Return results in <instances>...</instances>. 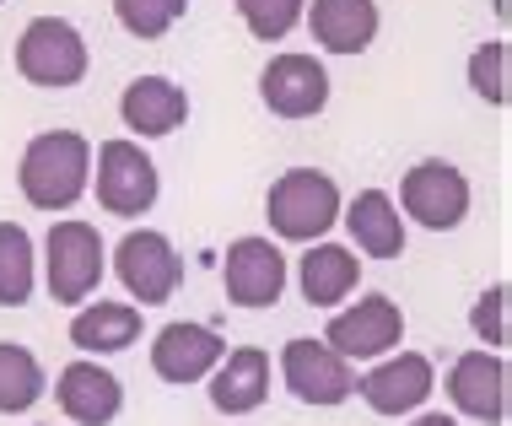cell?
Segmentation results:
<instances>
[{"instance_id":"6da1fadb","label":"cell","mask_w":512,"mask_h":426,"mask_svg":"<svg viewBox=\"0 0 512 426\" xmlns=\"http://www.w3.org/2000/svg\"><path fill=\"white\" fill-rule=\"evenodd\" d=\"M87 173H92L87 135L49 130V135H33V141H27L17 184H22V200L38 205V211H71V205L87 195Z\"/></svg>"},{"instance_id":"7a4b0ae2","label":"cell","mask_w":512,"mask_h":426,"mask_svg":"<svg viewBox=\"0 0 512 426\" xmlns=\"http://www.w3.org/2000/svg\"><path fill=\"white\" fill-rule=\"evenodd\" d=\"M265 216L281 238L292 243H318L329 227L340 222V189L329 173H313V168H292L270 184V200H265Z\"/></svg>"},{"instance_id":"3957f363","label":"cell","mask_w":512,"mask_h":426,"mask_svg":"<svg viewBox=\"0 0 512 426\" xmlns=\"http://www.w3.org/2000/svg\"><path fill=\"white\" fill-rule=\"evenodd\" d=\"M44 270H49V297L54 302H87L98 292L103 270H108V249L98 238L92 222H54L49 227V243H44Z\"/></svg>"},{"instance_id":"277c9868","label":"cell","mask_w":512,"mask_h":426,"mask_svg":"<svg viewBox=\"0 0 512 426\" xmlns=\"http://www.w3.org/2000/svg\"><path fill=\"white\" fill-rule=\"evenodd\" d=\"M17 71L33 87H76L87 76V38L65 17H33L17 38Z\"/></svg>"},{"instance_id":"5b68a950","label":"cell","mask_w":512,"mask_h":426,"mask_svg":"<svg viewBox=\"0 0 512 426\" xmlns=\"http://www.w3.org/2000/svg\"><path fill=\"white\" fill-rule=\"evenodd\" d=\"M114 270L124 281V292H130L141 308H151V302H168L178 286H184V259H178V249L162 232H124L119 249H114Z\"/></svg>"},{"instance_id":"8992f818","label":"cell","mask_w":512,"mask_h":426,"mask_svg":"<svg viewBox=\"0 0 512 426\" xmlns=\"http://www.w3.org/2000/svg\"><path fill=\"white\" fill-rule=\"evenodd\" d=\"M399 340H405V313H399L394 297L372 292L356 308H345L329 319L324 346H335L345 362H372V356H389Z\"/></svg>"},{"instance_id":"52a82bcc","label":"cell","mask_w":512,"mask_h":426,"mask_svg":"<svg viewBox=\"0 0 512 426\" xmlns=\"http://www.w3.org/2000/svg\"><path fill=\"white\" fill-rule=\"evenodd\" d=\"M281 378L302 405H345L356 394L351 362H345L335 346H324V340H286Z\"/></svg>"},{"instance_id":"ba28073f","label":"cell","mask_w":512,"mask_h":426,"mask_svg":"<svg viewBox=\"0 0 512 426\" xmlns=\"http://www.w3.org/2000/svg\"><path fill=\"white\" fill-rule=\"evenodd\" d=\"M98 205L108 216H141L157 205V162L135 141L98 146Z\"/></svg>"},{"instance_id":"9c48e42d","label":"cell","mask_w":512,"mask_h":426,"mask_svg":"<svg viewBox=\"0 0 512 426\" xmlns=\"http://www.w3.org/2000/svg\"><path fill=\"white\" fill-rule=\"evenodd\" d=\"M399 200H405V216H415L421 227L448 232V227H459L464 211H469V178L453 168V162L426 157V162H415V168L405 173Z\"/></svg>"},{"instance_id":"30bf717a","label":"cell","mask_w":512,"mask_h":426,"mask_svg":"<svg viewBox=\"0 0 512 426\" xmlns=\"http://www.w3.org/2000/svg\"><path fill=\"white\" fill-rule=\"evenodd\" d=\"M221 286L238 308H270L286 292V254L270 238H238L221 265Z\"/></svg>"},{"instance_id":"8fae6325","label":"cell","mask_w":512,"mask_h":426,"mask_svg":"<svg viewBox=\"0 0 512 426\" xmlns=\"http://www.w3.org/2000/svg\"><path fill=\"white\" fill-rule=\"evenodd\" d=\"M259 98L281 119H313L329 103V71L313 54H275L259 76Z\"/></svg>"},{"instance_id":"7c38bea8","label":"cell","mask_w":512,"mask_h":426,"mask_svg":"<svg viewBox=\"0 0 512 426\" xmlns=\"http://www.w3.org/2000/svg\"><path fill=\"white\" fill-rule=\"evenodd\" d=\"M227 356V340L211 324H162L151 340V373L162 383H200Z\"/></svg>"},{"instance_id":"4fadbf2b","label":"cell","mask_w":512,"mask_h":426,"mask_svg":"<svg viewBox=\"0 0 512 426\" xmlns=\"http://www.w3.org/2000/svg\"><path fill=\"white\" fill-rule=\"evenodd\" d=\"M448 400L464 416L502 426L507 421V362L496 351H464L448 367Z\"/></svg>"},{"instance_id":"5bb4252c","label":"cell","mask_w":512,"mask_h":426,"mask_svg":"<svg viewBox=\"0 0 512 426\" xmlns=\"http://www.w3.org/2000/svg\"><path fill=\"white\" fill-rule=\"evenodd\" d=\"M432 362L421 351H399L389 362H378L372 373L356 383V394L378 410V416H405V410H421L432 400Z\"/></svg>"},{"instance_id":"9a60e30c","label":"cell","mask_w":512,"mask_h":426,"mask_svg":"<svg viewBox=\"0 0 512 426\" xmlns=\"http://www.w3.org/2000/svg\"><path fill=\"white\" fill-rule=\"evenodd\" d=\"M54 400H60V410L76 426H108L119 416V405H124V389H119V378L108 373V367L71 362L60 373V383H54Z\"/></svg>"},{"instance_id":"2e32d148","label":"cell","mask_w":512,"mask_h":426,"mask_svg":"<svg viewBox=\"0 0 512 426\" xmlns=\"http://www.w3.org/2000/svg\"><path fill=\"white\" fill-rule=\"evenodd\" d=\"M211 373H216L211 378V405L221 410V416H248V410L265 405V394H270V356L259 346L227 351Z\"/></svg>"},{"instance_id":"e0dca14e","label":"cell","mask_w":512,"mask_h":426,"mask_svg":"<svg viewBox=\"0 0 512 426\" xmlns=\"http://www.w3.org/2000/svg\"><path fill=\"white\" fill-rule=\"evenodd\" d=\"M119 114L135 135H173L189 119V98L168 76H135L119 98Z\"/></svg>"},{"instance_id":"ac0fdd59","label":"cell","mask_w":512,"mask_h":426,"mask_svg":"<svg viewBox=\"0 0 512 426\" xmlns=\"http://www.w3.org/2000/svg\"><path fill=\"white\" fill-rule=\"evenodd\" d=\"M340 222L351 227L356 249L372 254V259H399L405 254V216H399V205L383 195V189H362Z\"/></svg>"},{"instance_id":"d6986e66","label":"cell","mask_w":512,"mask_h":426,"mask_svg":"<svg viewBox=\"0 0 512 426\" xmlns=\"http://www.w3.org/2000/svg\"><path fill=\"white\" fill-rule=\"evenodd\" d=\"M308 22H313V44H324L329 54H362L378 38V6L372 0H313Z\"/></svg>"},{"instance_id":"ffe728a7","label":"cell","mask_w":512,"mask_h":426,"mask_svg":"<svg viewBox=\"0 0 512 426\" xmlns=\"http://www.w3.org/2000/svg\"><path fill=\"white\" fill-rule=\"evenodd\" d=\"M302 297L313 302V308H335L356 292V281H362V259L351 249H340V243H313L308 254H302Z\"/></svg>"},{"instance_id":"44dd1931","label":"cell","mask_w":512,"mask_h":426,"mask_svg":"<svg viewBox=\"0 0 512 426\" xmlns=\"http://www.w3.org/2000/svg\"><path fill=\"white\" fill-rule=\"evenodd\" d=\"M141 340V308L135 302H92L71 319V346L87 356H108V351H130Z\"/></svg>"},{"instance_id":"7402d4cb","label":"cell","mask_w":512,"mask_h":426,"mask_svg":"<svg viewBox=\"0 0 512 426\" xmlns=\"http://www.w3.org/2000/svg\"><path fill=\"white\" fill-rule=\"evenodd\" d=\"M38 400H44V367H38V356L27 346L0 340V410H6V416H22V410H33Z\"/></svg>"},{"instance_id":"603a6c76","label":"cell","mask_w":512,"mask_h":426,"mask_svg":"<svg viewBox=\"0 0 512 426\" xmlns=\"http://www.w3.org/2000/svg\"><path fill=\"white\" fill-rule=\"evenodd\" d=\"M33 297V238L17 222H0V308H22Z\"/></svg>"},{"instance_id":"cb8c5ba5","label":"cell","mask_w":512,"mask_h":426,"mask_svg":"<svg viewBox=\"0 0 512 426\" xmlns=\"http://www.w3.org/2000/svg\"><path fill=\"white\" fill-rule=\"evenodd\" d=\"M189 11V0H114V17L135 38H162Z\"/></svg>"},{"instance_id":"d4e9b609","label":"cell","mask_w":512,"mask_h":426,"mask_svg":"<svg viewBox=\"0 0 512 426\" xmlns=\"http://www.w3.org/2000/svg\"><path fill=\"white\" fill-rule=\"evenodd\" d=\"M238 17L248 22V33H254V38L281 44V38L302 22V0H238Z\"/></svg>"},{"instance_id":"484cf974","label":"cell","mask_w":512,"mask_h":426,"mask_svg":"<svg viewBox=\"0 0 512 426\" xmlns=\"http://www.w3.org/2000/svg\"><path fill=\"white\" fill-rule=\"evenodd\" d=\"M469 87L496 108L507 103V44L502 38H491V44H480L475 54H469Z\"/></svg>"},{"instance_id":"4316f807","label":"cell","mask_w":512,"mask_h":426,"mask_svg":"<svg viewBox=\"0 0 512 426\" xmlns=\"http://www.w3.org/2000/svg\"><path fill=\"white\" fill-rule=\"evenodd\" d=\"M507 281H496L486 297L475 302V313H469V324H475V335L486 340V346H507Z\"/></svg>"},{"instance_id":"83f0119b","label":"cell","mask_w":512,"mask_h":426,"mask_svg":"<svg viewBox=\"0 0 512 426\" xmlns=\"http://www.w3.org/2000/svg\"><path fill=\"white\" fill-rule=\"evenodd\" d=\"M415 426H459V421H453V416H442V410H432V416H421Z\"/></svg>"}]
</instances>
